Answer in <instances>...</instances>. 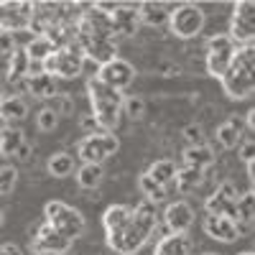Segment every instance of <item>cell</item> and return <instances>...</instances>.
I'll return each mask as SVG.
<instances>
[{"mask_svg":"<svg viewBox=\"0 0 255 255\" xmlns=\"http://www.w3.org/2000/svg\"><path fill=\"white\" fill-rule=\"evenodd\" d=\"M28 115V105L23 102L20 95H5L0 100V120L5 123H20Z\"/></svg>","mask_w":255,"mask_h":255,"instance_id":"19","label":"cell"},{"mask_svg":"<svg viewBox=\"0 0 255 255\" xmlns=\"http://www.w3.org/2000/svg\"><path fill=\"white\" fill-rule=\"evenodd\" d=\"M28 67H31V61H28L23 46H18L8 56V82L10 84H18V87H23V79L28 77Z\"/></svg>","mask_w":255,"mask_h":255,"instance_id":"21","label":"cell"},{"mask_svg":"<svg viewBox=\"0 0 255 255\" xmlns=\"http://www.w3.org/2000/svg\"><path fill=\"white\" fill-rule=\"evenodd\" d=\"M220 82H222L225 95L232 97V100H248L253 95V87H255V84H253V72L240 69V67H232V64H230L227 74Z\"/></svg>","mask_w":255,"mask_h":255,"instance_id":"12","label":"cell"},{"mask_svg":"<svg viewBox=\"0 0 255 255\" xmlns=\"http://www.w3.org/2000/svg\"><path fill=\"white\" fill-rule=\"evenodd\" d=\"M46 168L54 179H67L69 174H74V158L69 153H54V156H49Z\"/></svg>","mask_w":255,"mask_h":255,"instance_id":"28","label":"cell"},{"mask_svg":"<svg viewBox=\"0 0 255 255\" xmlns=\"http://www.w3.org/2000/svg\"><path fill=\"white\" fill-rule=\"evenodd\" d=\"M230 64H232V51H207V72L215 79H222L227 74Z\"/></svg>","mask_w":255,"mask_h":255,"instance_id":"27","label":"cell"},{"mask_svg":"<svg viewBox=\"0 0 255 255\" xmlns=\"http://www.w3.org/2000/svg\"><path fill=\"white\" fill-rule=\"evenodd\" d=\"M95 79L102 82L105 87L115 90V92H125V90L133 84V79H135V67H133L130 61L115 56V59L108 61V64H100Z\"/></svg>","mask_w":255,"mask_h":255,"instance_id":"8","label":"cell"},{"mask_svg":"<svg viewBox=\"0 0 255 255\" xmlns=\"http://www.w3.org/2000/svg\"><path fill=\"white\" fill-rule=\"evenodd\" d=\"M128 222H130V207H125V204H113V207H108V212L102 215L105 235H108V238L120 235V232L128 227Z\"/></svg>","mask_w":255,"mask_h":255,"instance_id":"17","label":"cell"},{"mask_svg":"<svg viewBox=\"0 0 255 255\" xmlns=\"http://www.w3.org/2000/svg\"><path fill=\"white\" fill-rule=\"evenodd\" d=\"M204 255H217V253H204Z\"/></svg>","mask_w":255,"mask_h":255,"instance_id":"46","label":"cell"},{"mask_svg":"<svg viewBox=\"0 0 255 255\" xmlns=\"http://www.w3.org/2000/svg\"><path fill=\"white\" fill-rule=\"evenodd\" d=\"M123 113H125L128 118H133V120L143 118V115H145V102H143V97H138V95L125 97V100H123Z\"/></svg>","mask_w":255,"mask_h":255,"instance_id":"32","label":"cell"},{"mask_svg":"<svg viewBox=\"0 0 255 255\" xmlns=\"http://www.w3.org/2000/svg\"><path fill=\"white\" fill-rule=\"evenodd\" d=\"M108 20H110V28H113L118 41L133 36L138 28V15H135L133 5H115V10L108 15Z\"/></svg>","mask_w":255,"mask_h":255,"instance_id":"15","label":"cell"},{"mask_svg":"<svg viewBox=\"0 0 255 255\" xmlns=\"http://www.w3.org/2000/svg\"><path fill=\"white\" fill-rule=\"evenodd\" d=\"M28 23H31V3H23V0L0 3V31L15 36L18 31H28Z\"/></svg>","mask_w":255,"mask_h":255,"instance_id":"9","label":"cell"},{"mask_svg":"<svg viewBox=\"0 0 255 255\" xmlns=\"http://www.w3.org/2000/svg\"><path fill=\"white\" fill-rule=\"evenodd\" d=\"M243 133H245V120L240 115H230L217 128V140L222 148H238L243 143Z\"/></svg>","mask_w":255,"mask_h":255,"instance_id":"16","label":"cell"},{"mask_svg":"<svg viewBox=\"0 0 255 255\" xmlns=\"http://www.w3.org/2000/svg\"><path fill=\"white\" fill-rule=\"evenodd\" d=\"M138 186H140V191L145 194V202H151V204H158V202H163L166 199V186H158L153 179H148L145 174L138 179Z\"/></svg>","mask_w":255,"mask_h":255,"instance_id":"31","label":"cell"},{"mask_svg":"<svg viewBox=\"0 0 255 255\" xmlns=\"http://www.w3.org/2000/svg\"><path fill=\"white\" fill-rule=\"evenodd\" d=\"M44 217H46V222H49L56 232H61V235L67 238V240H72V243L84 232V217H82V212H77L74 207L64 204V202H59V199L46 202Z\"/></svg>","mask_w":255,"mask_h":255,"instance_id":"3","label":"cell"},{"mask_svg":"<svg viewBox=\"0 0 255 255\" xmlns=\"http://www.w3.org/2000/svg\"><path fill=\"white\" fill-rule=\"evenodd\" d=\"M238 194H240V191L235 189V184H232V181L220 184V189H217L212 197H207V202H204L207 215H225V217L235 220V202H238Z\"/></svg>","mask_w":255,"mask_h":255,"instance_id":"11","label":"cell"},{"mask_svg":"<svg viewBox=\"0 0 255 255\" xmlns=\"http://www.w3.org/2000/svg\"><path fill=\"white\" fill-rule=\"evenodd\" d=\"M28 153H31V145H28V143H23V145H20V151L15 153V161H23V158H28Z\"/></svg>","mask_w":255,"mask_h":255,"instance_id":"42","label":"cell"},{"mask_svg":"<svg viewBox=\"0 0 255 255\" xmlns=\"http://www.w3.org/2000/svg\"><path fill=\"white\" fill-rule=\"evenodd\" d=\"M82 67H84V56L77 46L54 49L51 56L44 61V72L54 79H74L82 74Z\"/></svg>","mask_w":255,"mask_h":255,"instance_id":"4","label":"cell"},{"mask_svg":"<svg viewBox=\"0 0 255 255\" xmlns=\"http://www.w3.org/2000/svg\"><path fill=\"white\" fill-rule=\"evenodd\" d=\"M69 248H72V240H67L61 232H56L49 222H44L36 230L33 243H31V250L38 255H64Z\"/></svg>","mask_w":255,"mask_h":255,"instance_id":"10","label":"cell"},{"mask_svg":"<svg viewBox=\"0 0 255 255\" xmlns=\"http://www.w3.org/2000/svg\"><path fill=\"white\" fill-rule=\"evenodd\" d=\"M23 90L38 100H51L56 95V79L49 77L46 72H41V74H31L23 79Z\"/></svg>","mask_w":255,"mask_h":255,"instance_id":"18","label":"cell"},{"mask_svg":"<svg viewBox=\"0 0 255 255\" xmlns=\"http://www.w3.org/2000/svg\"><path fill=\"white\" fill-rule=\"evenodd\" d=\"M18 49V44H15V36L13 33H5V31H0V54H13Z\"/></svg>","mask_w":255,"mask_h":255,"instance_id":"38","label":"cell"},{"mask_svg":"<svg viewBox=\"0 0 255 255\" xmlns=\"http://www.w3.org/2000/svg\"><path fill=\"white\" fill-rule=\"evenodd\" d=\"M36 125H38V130L51 133V130H56V125H59V115L51 108H44V110L36 115Z\"/></svg>","mask_w":255,"mask_h":255,"instance_id":"33","label":"cell"},{"mask_svg":"<svg viewBox=\"0 0 255 255\" xmlns=\"http://www.w3.org/2000/svg\"><path fill=\"white\" fill-rule=\"evenodd\" d=\"M215 163V151L207 145V143H197V145H189L184 151V166H191V168H199L204 171L207 166Z\"/></svg>","mask_w":255,"mask_h":255,"instance_id":"22","label":"cell"},{"mask_svg":"<svg viewBox=\"0 0 255 255\" xmlns=\"http://www.w3.org/2000/svg\"><path fill=\"white\" fill-rule=\"evenodd\" d=\"M166 23L171 26L174 36H179V38H194L204 28V10L199 5H191V3L176 5L171 13H168Z\"/></svg>","mask_w":255,"mask_h":255,"instance_id":"7","label":"cell"},{"mask_svg":"<svg viewBox=\"0 0 255 255\" xmlns=\"http://www.w3.org/2000/svg\"><path fill=\"white\" fill-rule=\"evenodd\" d=\"M204 232L212 240H220V243H235L238 235V222L232 217L225 215H207L204 217Z\"/></svg>","mask_w":255,"mask_h":255,"instance_id":"14","label":"cell"},{"mask_svg":"<svg viewBox=\"0 0 255 255\" xmlns=\"http://www.w3.org/2000/svg\"><path fill=\"white\" fill-rule=\"evenodd\" d=\"M240 255H255V253H253V250H245V253H240Z\"/></svg>","mask_w":255,"mask_h":255,"instance_id":"44","label":"cell"},{"mask_svg":"<svg viewBox=\"0 0 255 255\" xmlns=\"http://www.w3.org/2000/svg\"><path fill=\"white\" fill-rule=\"evenodd\" d=\"M5 97V90H3V82H0V100H3Z\"/></svg>","mask_w":255,"mask_h":255,"instance_id":"43","label":"cell"},{"mask_svg":"<svg viewBox=\"0 0 255 255\" xmlns=\"http://www.w3.org/2000/svg\"><path fill=\"white\" fill-rule=\"evenodd\" d=\"M102 176H105V168L100 163H82L77 171V184L82 189H95V186H100Z\"/></svg>","mask_w":255,"mask_h":255,"instance_id":"29","label":"cell"},{"mask_svg":"<svg viewBox=\"0 0 255 255\" xmlns=\"http://www.w3.org/2000/svg\"><path fill=\"white\" fill-rule=\"evenodd\" d=\"M23 51H26V56H28L31 64H44L51 56L54 44H51L46 36H31V41L23 46Z\"/></svg>","mask_w":255,"mask_h":255,"instance_id":"24","label":"cell"},{"mask_svg":"<svg viewBox=\"0 0 255 255\" xmlns=\"http://www.w3.org/2000/svg\"><path fill=\"white\" fill-rule=\"evenodd\" d=\"M135 15H138V23L145 26H163L168 20V10L161 3H140L135 8Z\"/></svg>","mask_w":255,"mask_h":255,"instance_id":"23","label":"cell"},{"mask_svg":"<svg viewBox=\"0 0 255 255\" xmlns=\"http://www.w3.org/2000/svg\"><path fill=\"white\" fill-rule=\"evenodd\" d=\"M235 46H253L255 41V5L253 0H238L230 18V33Z\"/></svg>","mask_w":255,"mask_h":255,"instance_id":"6","label":"cell"},{"mask_svg":"<svg viewBox=\"0 0 255 255\" xmlns=\"http://www.w3.org/2000/svg\"><path fill=\"white\" fill-rule=\"evenodd\" d=\"M207 51H235V44L227 33H215L207 41Z\"/></svg>","mask_w":255,"mask_h":255,"instance_id":"35","label":"cell"},{"mask_svg":"<svg viewBox=\"0 0 255 255\" xmlns=\"http://www.w3.org/2000/svg\"><path fill=\"white\" fill-rule=\"evenodd\" d=\"M26 143V135L20 128L15 125H5L0 128V156H8V158H15V153L20 151V145Z\"/></svg>","mask_w":255,"mask_h":255,"instance_id":"20","label":"cell"},{"mask_svg":"<svg viewBox=\"0 0 255 255\" xmlns=\"http://www.w3.org/2000/svg\"><path fill=\"white\" fill-rule=\"evenodd\" d=\"M163 222L168 227V232L174 235H186V230L194 225V209L186 202H171L163 212Z\"/></svg>","mask_w":255,"mask_h":255,"instance_id":"13","label":"cell"},{"mask_svg":"<svg viewBox=\"0 0 255 255\" xmlns=\"http://www.w3.org/2000/svg\"><path fill=\"white\" fill-rule=\"evenodd\" d=\"M82 128H84V130H87V135H92V133H97V130H100L92 115H84V118H82Z\"/></svg>","mask_w":255,"mask_h":255,"instance_id":"40","label":"cell"},{"mask_svg":"<svg viewBox=\"0 0 255 255\" xmlns=\"http://www.w3.org/2000/svg\"><path fill=\"white\" fill-rule=\"evenodd\" d=\"M184 135L189 138V143H191V145H197V143H204V140H202V130H199L197 125H189L186 130H184Z\"/></svg>","mask_w":255,"mask_h":255,"instance_id":"39","label":"cell"},{"mask_svg":"<svg viewBox=\"0 0 255 255\" xmlns=\"http://www.w3.org/2000/svg\"><path fill=\"white\" fill-rule=\"evenodd\" d=\"M153 255H189V238L168 232V235L156 245Z\"/></svg>","mask_w":255,"mask_h":255,"instance_id":"25","label":"cell"},{"mask_svg":"<svg viewBox=\"0 0 255 255\" xmlns=\"http://www.w3.org/2000/svg\"><path fill=\"white\" fill-rule=\"evenodd\" d=\"M204 179V171H199V168H191V166H176V174H174V181L179 184L181 191H191L194 186H199Z\"/></svg>","mask_w":255,"mask_h":255,"instance_id":"30","label":"cell"},{"mask_svg":"<svg viewBox=\"0 0 255 255\" xmlns=\"http://www.w3.org/2000/svg\"><path fill=\"white\" fill-rule=\"evenodd\" d=\"M174 174H176V163L171 158H161V161H153L151 168L145 171L148 179H153L158 186H168L174 181Z\"/></svg>","mask_w":255,"mask_h":255,"instance_id":"26","label":"cell"},{"mask_svg":"<svg viewBox=\"0 0 255 255\" xmlns=\"http://www.w3.org/2000/svg\"><path fill=\"white\" fill-rule=\"evenodd\" d=\"M15 181H18L15 166H3V168H0V194H10Z\"/></svg>","mask_w":255,"mask_h":255,"instance_id":"34","label":"cell"},{"mask_svg":"<svg viewBox=\"0 0 255 255\" xmlns=\"http://www.w3.org/2000/svg\"><path fill=\"white\" fill-rule=\"evenodd\" d=\"M0 225H3V212H0Z\"/></svg>","mask_w":255,"mask_h":255,"instance_id":"45","label":"cell"},{"mask_svg":"<svg viewBox=\"0 0 255 255\" xmlns=\"http://www.w3.org/2000/svg\"><path fill=\"white\" fill-rule=\"evenodd\" d=\"M238 156H240V161H243L245 166H253V161H255V145H253L250 138L238 145Z\"/></svg>","mask_w":255,"mask_h":255,"instance_id":"36","label":"cell"},{"mask_svg":"<svg viewBox=\"0 0 255 255\" xmlns=\"http://www.w3.org/2000/svg\"><path fill=\"white\" fill-rule=\"evenodd\" d=\"M51 102H56V105H46V108H51L56 115L69 113V110H72V105H69V97H67V95H59V92H56V95L51 97Z\"/></svg>","mask_w":255,"mask_h":255,"instance_id":"37","label":"cell"},{"mask_svg":"<svg viewBox=\"0 0 255 255\" xmlns=\"http://www.w3.org/2000/svg\"><path fill=\"white\" fill-rule=\"evenodd\" d=\"M153 230H156V204L143 202L135 209H130V222H128V227L120 235L108 238V245L120 255H135L148 243V238L153 235Z\"/></svg>","mask_w":255,"mask_h":255,"instance_id":"1","label":"cell"},{"mask_svg":"<svg viewBox=\"0 0 255 255\" xmlns=\"http://www.w3.org/2000/svg\"><path fill=\"white\" fill-rule=\"evenodd\" d=\"M118 148H120V140L115 133H105V130H97L92 135H84L79 140V148H77V153L82 158V163H100L105 158H110L118 153Z\"/></svg>","mask_w":255,"mask_h":255,"instance_id":"5","label":"cell"},{"mask_svg":"<svg viewBox=\"0 0 255 255\" xmlns=\"http://www.w3.org/2000/svg\"><path fill=\"white\" fill-rule=\"evenodd\" d=\"M0 255H23V253H20V248L13 245V243H3L0 245Z\"/></svg>","mask_w":255,"mask_h":255,"instance_id":"41","label":"cell"},{"mask_svg":"<svg viewBox=\"0 0 255 255\" xmlns=\"http://www.w3.org/2000/svg\"><path fill=\"white\" fill-rule=\"evenodd\" d=\"M87 95H90V115L95 118L97 128L105 130V133H113L120 125V118H123L125 95L105 87V84L97 82L95 77L87 82Z\"/></svg>","mask_w":255,"mask_h":255,"instance_id":"2","label":"cell"}]
</instances>
